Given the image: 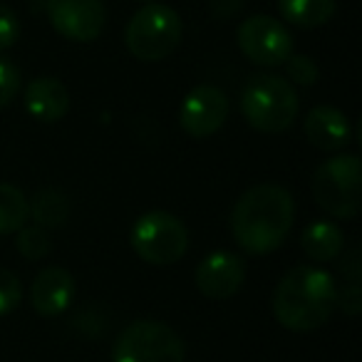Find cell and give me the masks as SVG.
<instances>
[{"label":"cell","mask_w":362,"mask_h":362,"mask_svg":"<svg viewBox=\"0 0 362 362\" xmlns=\"http://www.w3.org/2000/svg\"><path fill=\"white\" fill-rule=\"evenodd\" d=\"M296 221V202L281 184H256L241 194L231 211L233 241L253 256L276 251Z\"/></svg>","instance_id":"6da1fadb"},{"label":"cell","mask_w":362,"mask_h":362,"mask_svg":"<svg viewBox=\"0 0 362 362\" xmlns=\"http://www.w3.org/2000/svg\"><path fill=\"white\" fill-rule=\"evenodd\" d=\"M335 308V278L317 266H298L288 271L273 293V315L293 332H310L325 325Z\"/></svg>","instance_id":"7a4b0ae2"},{"label":"cell","mask_w":362,"mask_h":362,"mask_svg":"<svg viewBox=\"0 0 362 362\" xmlns=\"http://www.w3.org/2000/svg\"><path fill=\"white\" fill-rule=\"evenodd\" d=\"M241 112L253 129L263 134H281L298 119L296 87L278 75H253L241 90Z\"/></svg>","instance_id":"3957f363"},{"label":"cell","mask_w":362,"mask_h":362,"mask_svg":"<svg viewBox=\"0 0 362 362\" xmlns=\"http://www.w3.org/2000/svg\"><path fill=\"white\" fill-rule=\"evenodd\" d=\"M362 166L355 154H340L322 161L313 174V197L332 218L350 221L360 214Z\"/></svg>","instance_id":"277c9868"},{"label":"cell","mask_w":362,"mask_h":362,"mask_svg":"<svg viewBox=\"0 0 362 362\" xmlns=\"http://www.w3.org/2000/svg\"><path fill=\"white\" fill-rule=\"evenodd\" d=\"M184 23L174 8L164 3H146L134 13L124 33L127 50L141 62H159L179 47Z\"/></svg>","instance_id":"5b68a950"},{"label":"cell","mask_w":362,"mask_h":362,"mask_svg":"<svg viewBox=\"0 0 362 362\" xmlns=\"http://www.w3.org/2000/svg\"><path fill=\"white\" fill-rule=\"evenodd\" d=\"M112 362H187V347L164 322L134 320L117 337Z\"/></svg>","instance_id":"8992f818"},{"label":"cell","mask_w":362,"mask_h":362,"mask_svg":"<svg viewBox=\"0 0 362 362\" xmlns=\"http://www.w3.org/2000/svg\"><path fill=\"white\" fill-rule=\"evenodd\" d=\"M132 248L151 266H171L189 248L187 226L169 211H149L136 218L132 228Z\"/></svg>","instance_id":"52a82bcc"},{"label":"cell","mask_w":362,"mask_h":362,"mask_svg":"<svg viewBox=\"0 0 362 362\" xmlns=\"http://www.w3.org/2000/svg\"><path fill=\"white\" fill-rule=\"evenodd\" d=\"M241 52L261 67H278L293 55V37L281 21L271 16H253L236 30Z\"/></svg>","instance_id":"ba28073f"},{"label":"cell","mask_w":362,"mask_h":362,"mask_svg":"<svg viewBox=\"0 0 362 362\" xmlns=\"http://www.w3.org/2000/svg\"><path fill=\"white\" fill-rule=\"evenodd\" d=\"M50 25L72 42H95L105 30L102 0H45Z\"/></svg>","instance_id":"9c48e42d"},{"label":"cell","mask_w":362,"mask_h":362,"mask_svg":"<svg viewBox=\"0 0 362 362\" xmlns=\"http://www.w3.org/2000/svg\"><path fill=\"white\" fill-rule=\"evenodd\" d=\"M228 117V97L214 85H199L179 107V124L192 139L216 134Z\"/></svg>","instance_id":"30bf717a"},{"label":"cell","mask_w":362,"mask_h":362,"mask_svg":"<svg viewBox=\"0 0 362 362\" xmlns=\"http://www.w3.org/2000/svg\"><path fill=\"white\" fill-rule=\"evenodd\" d=\"M197 288L209 300H228L246 281V263L231 251H216L197 266Z\"/></svg>","instance_id":"8fae6325"},{"label":"cell","mask_w":362,"mask_h":362,"mask_svg":"<svg viewBox=\"0 0 362 362\" xmlns=\"http://www.w3.org/2000/svg\"><path fill=\"white\" fill-rule=\"evenodd\" d=\"M75 278L70 271L60 266H50L35 276L30 286V303L37 315L42 317H57L72 305L75 300Z\"/></svg>","instance_id":"7c38bea8"},{"label":"cell","mask_w":362,"mask_h":362,"mask_svg":"<svg viewBox=\"0 0 362 362\" xmlns=\"http://www.w3.org/2000/svg\"><path fill=\"white\" fill-rule=\"evenodd\" d=\"M303 132H305V139L320 151L345 149L352 136L350 122H347L345 112L330 105L313 107L308 112L305 122H303Z\"/></svg>","instance_id":"4fadbf2b"},{"label":"cell","mask_w":362,"mask_h":362,"mask_svg":"<svg viewBox=\"0 0 362 362\" xmlns=\"http://www.w3.org/2000/svg\"><path fill=\"white\" fill-rule=\"evenodd\" d=\"M25 110L35 122L55 124L70 110L67 87L55 77H37L25 87Z\"/></svg>","instance_id":"5bb4252c"},{"label":"cell","mask_w":362,"mask_h":362,"mask_svg":"<svg viewBox=\"0 0 362 362\" xmlns=\"http://www.w3.org/2000/svg\"><path fill=\"white\" fill-rule=\"evenodd\" d=\"M300 248L313 263H330L345 248V233L335 221H313L300 233Z\"/></svg>","instance_id":"9a60e30c"},{"label":"cell","mask_w":362,"mask_h":362,"mask_svg":"<svg viewBox=\"0 0 362 362\" xmlns=\"http://www.w3.org/2000/svg\"><path fill=\"white\" fill-rule=\"evenodd\" d=\"M283 21L296 28H320L335 13V0H278Z\"/></svg>","instance_id":"2e32d148"},{"label":"cell","mask_w":362,"mask_h":362,"mask_svg":"<svg viewBox=\"0 0 362 362\" xmlns=\"http://www.w3.org/2000/svg\"><path fill=\"white\" fill-rule=\"evenodd\" d=\"M28 216L35 218L40 228H57L70 216L67 197L57 189H42L28 202Z\"/></svg>","instance_id":"e0dca14e"},{"label":"cell","mask_w":362,"mask_h":362,"mask_svg":"<svg viewBox=\"0 0 362 362\" xmlns=\"http://www.w3.org/2000/svg\"><path fill=\"white\" fill-rule=\"evenodd\" d=\"M28 221V199L13 184L0 181V236L18 233Z\"/></svg>","instance_id":"ac0fdd59"},{"label":"cell","mask_w":362,"mask_h":362,"mask_svg":"<svg viewBox=\"0 0 362 362\" xmlns=\"http://www.w3.org/2000/svg\"><path fill=\"white\" fill-rule=\"evenodd\" d=\"M16 248L21 256H25L28 261H40L50 253L52 243H50V236H47L45 228L40 226H23L18 231V238H16Z\"/></svg>","instance_id":"d6986e66"},{"label":"cell","mask_w":362,"mask_h":362,"mask_svg":"<svg viewBox=\"0 0 362 362\" xmlns=\"http://www.w3.org/2000/svg\"><path fill=\"white\" fill-rule=\"evenodd\" d=\"M23 300V283L8 268H0V315L13 313Z\"/></svg>","instance_id":"ffe728a7"},{"label":"cell","mask_w":362,"mask_h":362,"mask_svg":"<svg viewBox=\"0 0 362 362\" xmlns=\"http://www.w3.org/2000/svg\"><path fill=\"white\" fill-rule=\"evenodd\" d=\"M283 65H286L288 80L303 87L315 85L317 75H320V70H317V65L313 62V57H308V55H291Z\"/></svg>","instance_id":"44dd1931"},{"label":"cell","mask_w":362,"mask_h":362,"mask_svg":"<svg viewBox=\"0 0 362 362\" xmlns=\"http://www.w3.org/2000/svg\"><path fill=\"white\" fill-rule=\"evenodd\" d=\"M21 85H23L21 70L8 57H0V110L16 100L18 92H21Z\"/></svg>","instance_id":"7402d4cb"},{"label":"cell","mask_w":362,"mask_h":362,"mask_svg":"<svg viewBox=\"0 0 362 362\" xmlns=\"http://www.w3.org/2000/svg\"><path fill=\"white\" fill-rule=\"evenodd\" d=\"M21 37V21L8 6L0 3V50L13 47Z\"/></svg>","instance_id":"603a6c76"},{"label":"cell","mask_w":362,"mask_h":362,"mask_svg":"<svg viewBox=\"0 0 362 362\" xmlns=\"http://www.w3.org/2000/svg\"><path fill=\"white\" fill-rule=\"evenodd\" d=\"M337 305L347 313V315L355 317L362 310V291L360 283H347L342 286V291H337Z\"/></svg>","instance_id":"cb8c5ba5"},{"label":"cell","mask_w":362,"mask_h":362,"mask_svg":"<svg viewBox=\"0 0 362 362\" xmlns=\"http://www.w3.org/2000/svg\"><path fill=\"white\" fill-rule=\"evenodd\" d=\"M243 0H211V11L216 18H228L241 8Z\"/></svg>","instance_id":"d4e9b609"},{"label":"cell","mask_w":362,"mask_h":362,"mask_svg":"<svg viewBox=\"0 0 362 362\" xmlns=\"http://www.w3.org/2000/svg\"><path fill=\"white\" fill-rule=\"evenodd\" d=\"M144 3H156V0H144Z\"/></svg>","instance_id":"484cf974"}]
</instances>
